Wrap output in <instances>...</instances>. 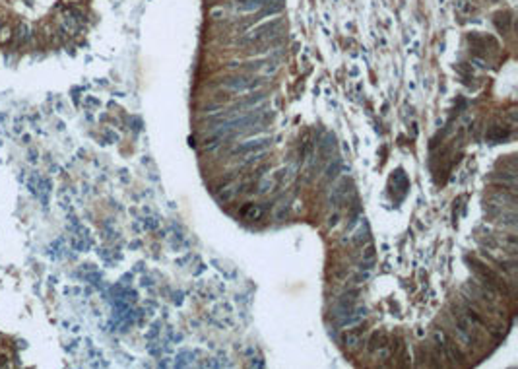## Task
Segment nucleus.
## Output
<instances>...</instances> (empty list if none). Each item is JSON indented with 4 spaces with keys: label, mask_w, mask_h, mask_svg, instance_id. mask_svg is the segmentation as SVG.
Here are the masks:
<instances>
[{
    "label": "nucleus",
    "mask_w": 518,
    "mask_h": 369,
    "mask_svg": "<svg viewBox=\"0 0 518 369\" xmlns=\"http://www.w3.org/2000/svg\"><path fill=\"white\" fill-rule=\"evenodd\" d=\"M262 84H264V78L254 76V74H247V72L217 78L215 82H212V86L221 88L223 92H229V93H250L254 90H260Z\"/></svg>",
    "instance_id": "6"
},
{
    "label": "nucleus",
    "mask_w": 518,
    "mask_h": 369,
    "mask_svg": "<svg viewBox=\"0 0 518 369\" xmlns=\"http://www.w3.org/2000/svg\"><path fill=\"white\" fill-rule=\"evenodd\" d=\"M429 344L445 368H468V364H470L468 356L462 352V348L454 342V338L441 325L431 329V342Z\"/></svg>",
    "instance_id": "3"
},
{
    "label": "nucleus",
    "mask_w": 518,
    "mask_h": 369,
    "mask_svg": "<svg viewBox=\"0 0 518 369\" xmlns=\"http://www.w3.org/2000/svg\"><path fill=\"white\" fill-rule=\"evenodd\" d=\"M284 29H286L284 18L278 14V16L272 18L270 21L260 23L258 27H252V29L247 31L243 37H239V39H237V45H241V47H252V45H258V43H266V41H272V39L282 37Z\"/></svg>",
    "instance_id": "5"
},
{
    "label": "nucleus",
    "mask_w": 518,
    "mask_h": 369,
    "mask_svg": "<svg viewBox=\"0 0 518 369\" xmlns=\"http://www.w3.org/2000/svg\"><path fill=\"white\" fill-rule=\"evenodd\" d=\"M390 342V338H388V334L384 332V331H378V332H373L371 334V338L365 342L367 344V354L369 356H373L378 348H382V346H386Z\"/></svg>",
    "instance_id": "12"
},
{
    "label": "nucleus",
    "mask_w": 518,
    "mask_h": 369,
    "mask_svg": "<svg viewBox=\"0 0 518 369\" xmlns=\"http://www.w3.org/2000/svg\"><path fill=\"white\" fill-rule=\"evenodd\" d=\"M270 142H272V138H268V136H260V138L252 136V138L237 144L235 148H231L229 150V158H245L249 154L262 152V150H266V146H270Z\"/></svg>",
    "instance_id": "7"
},
{
    "label": "nucleus",
    "mask_w": 518,
    "mask_h": 369,
    "mask_svg": "<svg viewBox=\"0 0 518 369\" xmlns=\"http://www.w3.org/2000/svg\"><path fill=\"white\" fill-rule=\"evenodd\" d=\"M454 303V307L470 321V323H474L480 331H483L489 338H501L503 336V331H501V327H503V323H499V321H495V319H491V317H487V315H483L482 311H478L474 305H470L462 295H458V299L456 301H452Z\"/></svg>",
    "instance_id": "4"
},
{
    "label": "nucleus",
    "mask_w": 518,
    "mask_h": 369,
    "mask_svg": "<svg viewBox=\"0 0 518 369\" xmlns=\"http://www.w3.org/2000/svg\"><path fill=\"white\" fill-rule=\"evenodd\" d=\"M274 4H282V0H237L235 12H239V14H252V12L264 10V8L274 6Z\"/></svg>",
    "instance_id": "9"
},
{
    "label": "nucleus",
    "mask_w": 518,
    "mask_h": 369,
    "mask_svg": "<svg viewBox=\"0 0 518 369\" xmlns=\"http://www.w3.org/2000/svg\"><path fill=\"white\" fill-rule=\"evenodd\" d=\"M12 27L8 23H2L0 25V43H10L12 41Z\"/></svg>",
    "instance_id": "13"
},
{
    "label": "nucleus",
    "mask_w": 518,
    "mask_h": 369,
    "mask_svg": "<svg viewBox=\"0 0 518 369\" xmlns=\"http://www.w3.org/2000/svg\"><path fill=\"white\" fill-rule=\"evenodd\" d=\"M12 41L16 43V47H25L31 41V27L27 23H18L16 29L12 31Z\"/></svg>",
    "instance_id": "10"
},
{
    "label": "nucleus",
    "mask_w": 518,
    "mask_h": 369,
    "mask_svg": "<svg viewBox=\"0 0 518 369\" xmlns=\"http://www.w3.org/2000/svg\"><path fill=\"white\" fill-rule=\"evenodd\" d=\"M363 332H365L363 327H357V329H349V327H347V331H345L344 336H342V346L345 348V352H349V354H357V352L365 346V336H363Z\"/></svg>",
    "instance_id": "8"
},
{
    "label": "nucleus",
    "mask_w": 518,
    "mask_h": 369,
    "mask_svg": "<svg viewBox=\"0 0 518 369\" xmlns=\"http://www.w3.org/2000/svg\"><path fill=\"white\" fill-rule=\"evenodd\" d=\"M264 212H266L264 206L249 202V204H245V206L239 210V216H241L245 221H256V220H260V218L264 216Z\"/></svg>",
    "instance_id": "11"
},
{
    "label": "nucleus",
    "mask_w": 518,
    "mask_h": 369,
    "mask_svg": "<svg viewBox=\"0 0 518 369\" xmlns=\"http://www.w3.org/2000/svg\"><path fill=\"white\" fill-rule=\"evenodd\" d=\"M468 262H470V268H472V274H474V278L480 282V284H483V286H487V288H491V290H495V292H499L501 295H505L511 303L515 301V282L513 280H509L505 274H501L497 268H493L487 260H483L480 255H474V257H468Z\"/></svg>",
    "instance_id": "2"
},
{
    "label": "nucleus",
    "mask_w": 518,
    "mask_h": 369,
    "mask_svg": "<svg viewBox=\"0 0 518 369\" xmlns=\"http://www.w3.org/2000/svg\"><path fill=\"white\" fill-rule=\"evenodd\" d=\"M441 327L454 338V342L462 348V352L468 356V360L485 354L487 344H489V336L483 331H480L474 323H470L454 307V303H450L447 313L441 317Z\"/></svg>",
    "instance_id": "1"
},
{
    "label": "nucleus",
    "mask_w": 518,
    "mask_h": 369,
    "mask_svg": "<svg viewBox=\"0 0 518 369\" xmlns=\"http://www.w3.org/2000/svg\"><path fill=\"white\" fill-rule=\"evenodd\" d=\"M2 23H4V21H2V18H0V25H2Z\"/></svg>",
    "instance_id": "14"
}]
</instances>
